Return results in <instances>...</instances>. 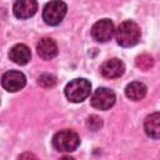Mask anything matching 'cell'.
Returning a JSON list of instances; mask_svg holds the SVG:
<instances>
[{
	"instance_id": "cell-11",
	"label": "cell",
	"mask_w": 160,
	"mask_h": 160,
	"mask_svg": "<svg viewBox=\"0 0 160 160\" xmlns=\"http://www.w3.org/2000/svg\"><path fill=\"white\" fill-rule=\"evenodd\" d=\"M9 58L18 65H25L30 61L31 51L25 44H18L10 49Z\"/></svg>"
},
{
	"instance_id": "cell-12",
	"label": "cell",
	"mask_w": 160,
	"mask_h": 160,
	"mask_svg": "<svg viewBox=\"0 0 160 160\" xmlns=\"http://www.w3.org/2000/svg\"><path fill=\"white\" fill-rule=\"evenodd\" d=\"M145 132L152 138V139H159L160 136V114L158 111L150 114L144 122Z\"/></svg>"
},
{
	"instance_id": "cell-14",
	"label": "cell",
	"mask_w": 160,
	"mask_h": 160,
	"mask_svg": "<svg viewBox=\"0 0 160 160\" xmlns=\"http://www.w3.org/2000/svg\"><path fill=\"white\" fill-rule=\"evenodd\" d=\"M135 65L140 69V70H150L152 66H154V59L152 56L148 55V54H141L139 56H136L135 59Z\"/></svg>"
},
{
	"instance_id": "cell-16",
	"label": "cell",
	"mask_w": 160,
	"mask_h": 160,
	"mask_svg": "<svg viewBox=\"0 0 160 160\" xmlns=\"http://www.w3.org/2000/svg\"><path fill=\"white\" fill-rule=\"evenodd\" d=\"M86 126L90 129V130H99L101 126H102V120L99 118V116H96V115H91L89 119H88V121H86Z\"/></svg>"
},
{
	"instance_id": "cell-5",
	"label": "cell",
	"mask_w": 160,
	"mask_h": 160,
	"mask_svg": "<svg viewBox=\"0 0 160 160\" xmlns=\"http://www.w3.org/2000/svg\"><path fill=\"white\" fill-rule=\"evenodd\" d=\"M115 92L108 88H98L91 95V105L99 110H108L115 104Z\"/></svg>"
},
{
	"instance_id": "cell-15",
	"label": "cell",
	"mask_w": 160,
	"mask_h": 160,
	"mask_svg": "<svg viewBox=\"0 0 160 160\" xmlns=\"http://www.w3.org/2000/svg\"><path fill=\"white\" fill-rule=\"evenodd\" d=\"M38 82L42 88H52L56 84V78L51 74H41L38 79Z\"/></svg>"
},
{
	"instance_id": "cell-9",
	"label": "cell",
	"mask_w": 160,
	"mask_h": 160,
	"mask_svg": "<svg viewBox=\"0 0 160 160\" xmlns=\"http://www.w3.org/2000/svg\"><path fill=\"white\" fill-rule=\"evenodd\" d=\"M14 15L18 19L31 18L38 10V2L35 0H19L14 4Z\"/></svg>"
},
{
	"instance_id": "cell-6",
	"label": "cell",
	"mask_w": 160,
	"mask_h": 160,
	"mask_svg": "<svg viewBox=\"0 0 160 160\" xmlns=\"http://www.w3.org/2000/svg\"><path fill=\"white\" fill-rule=\"evenodd\" d=\"M114 32H115V26L110 19H101L96 21L91 28V35L99 42L109 41L112 38Z\"/></svg>"
},
{
	"instance_id": "cell-7",
	"label": "cell",
	"mask_w": 160,
	"mask_h": 160,
	"mask_svg": "<svg viewBox=\"0 0 160 160\" xmlns=\"http://www.w3.org/2000/svg\"><path fill=\"white\" fill-rule=\"evenodd\" d=\"M26 84V78L21 71L10 70L6 71L1 78V85L5 90L10 92H15L21 90Z\"/></svg>"
},
{
	"instance_id": "cell-2",
	"label": "cell",
	"mask_w": 160,
	"mask_h": 160,
	"mask_svg": "<svg viewBox=\"0 0 160 160\" xmlns=\"http://www.w3.org/2000/svg\"><path fill=\"white\" fill-rule=\"evenodd\" d=\"M91 91V84L82 78H78L71 80L65 86V96L71 102H81L84 101Z\"/></svg>"
},
{
	"instance_id": "cell-18",
	"label": "cell",
	"mask_w": 160,
	"mask_h": 160,
	"mask_svg": "<svg viewBox=\"0 0 160 160\" xmlns=\"http://www.w3.org/2000/svg\"><path fill=\"white\" fill-rule=\"evenodd\" d=\"M59 160H75L72 156H62V158H60Z\"/></svg>"
},
{
	"instance_id": "cell-10",
	"label": "cell",
	"mask_w": 160,
	"mask_h": 160,
	"mask_svg": "<svg viewBox=\"0 0 160 160\" xmlns=\"http://www.w3.org/2000/svg\"><path fill=\"white\" fill-rule=\"evenodd\" d=\"M36 50H38L39 56L45 60H50L58 55V45L50 38L41 39L36 45Z\"/></svg>"
},
{
	"instance_id": "cell-1",
	"label": "cell",
	"mask_w": 160,
	"mask_h": 160,
	"mask_svg": "<svg viewBox=\"0 0 160 160\" xmlns=\"http://www.w3.org/2000/svg\"><path fill=\"white\" fill-rule=\"evenodd\" d=\"M140 36H141V31L139 25L131 20H126L121 22L115 30L116 41L119 45L124 48H131L136 45L140 40Z\"/></svg>"
},
{
	"instance_id": "cell-13",
	"label": "cell",
	"mask_w": 160,
	"mask_h": 160,
	"mask_svg": "<svg viewBox=\"0 0 160 160\" xmlns=\"http://www.w3.org/2000/svg\"><path fill=\"white\" fill-rule=\"evenodd\" d=\"M125 95L134 101H139L145 98L146 95V86L140 81H132L126 85L125 88Z\"/></svg>"
},
{
	"instance_id": "cell-3",
	"label": "cell",
	"mask_w": 160,
	"mask_h": 160,
	"mask_svg": "<svg viewBox=\"0 0 160 160\" xmlns=\"http://www.w3.org/2000/svg\"><path fill=\"white\" fill-rule=\"evenodd\" d=\"M80 144V138L74 130H61L56 132L52 138V145L58 151L71 152L78 149Z\"/></svg>"
},
{
	"instance_id": "cell-4",
	"label": "cell",
	"mask_w": 160,
	"mask_h": 160,
	"mask_svg": "<svg viewBox=\"0 0 160 160\" xmlns=\"http://www.w3.org/2000/svg\"><path fill=\"white\" fill-rule=\"evenodd\" d=\"M68 6L62 1H50L45 5L42 11V19L48 25H59L66 15Z\"/></svg>"
},
{
	"instance_id": "cell-8",
	"label": "cell",
	"mask_w": 160,
	"mask_h": 160,
	"mask_svg": "<svg viewBox=\"0 0 160 160\" xmlns=\"http://www.w3.org/2000/svg\"><path fill=\"white\" fill-rule=\"evenodd\" d=\"M125 71V65L124 62L120 60V59H116V58H112V59H109L106 60L101 68H100V72L104 78H108V79H116V78H120Z\"/></svg>"
},
{
	"instance_id": "cell-17",
	"label": "cell",
	"mask_w": 160,
	"mask_h": 160,
	"mask_svg": "<svg viewBox=\"0 0 160 160\" xmlns=\"http://www.w3.org/2000/svg\"><path fill=\"white\" fill-rule=\"evenodd\" d=\"M18 160H39V159H38L36 155H34L32 152H22V154L18 158Z\"/></svg>"
}]
</instances>
